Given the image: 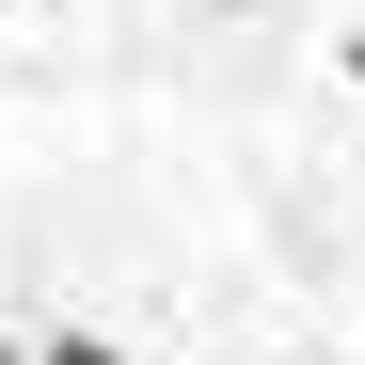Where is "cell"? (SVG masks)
<instances>
[{
    "instance_id": "cell-1",
    "label": "cell",
    "mask_w": 365,
    "mask_h": 365,
    "mask_svg": "<svg viewBox=\"0 0 365 365\" xmlns=\"http://www.w3.org/2000/svg\"><path fill=\"white\" fill-rule=\"evenodd\" d=\"M32 365H128V349H111V334H48Z\"/></svg>"
},
{
    "instance_id": "cell-2",
    "label": "cell",
    "mask_w": 365,
    "mask_h": 365,
    "mask_svg": "<svg viewBox=\"0 0 365 365\" xmlns=\"http://www.w3.org/2000/svg\"><path fill=\"white\" fill-rule=\"evenodd\" d=\"M0 365H32V349H16V334H0Z\"/></svg>"
},
{
    "instance_id": "cell-3",
    "label": "cell",
    "mask_w": 365,
    "mask_h": 365,
    "mask_svg": "<svg viewBox=\"0 0 365 365\" xmlns=\"http://www.w3.org/2000/svg\"><path fill=\"white\" fill-rule=\"evenodd\" d=\"M349 80H365V32H349Z\"/></svg>"
}]
</instances>
